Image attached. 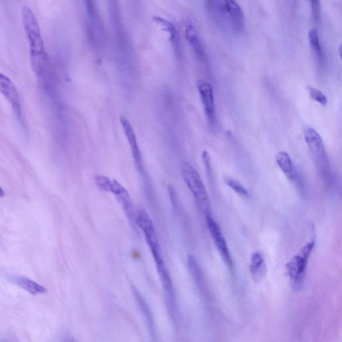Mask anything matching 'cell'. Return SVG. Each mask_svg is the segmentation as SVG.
<instances>
[{
  "mask_svg": "<svg viewBox=\"0 0 342 342\" xmlns=\"http://www.w3.org/2000/svg\"><path fill=\"white\" fill-rule=\"evenodd\" d=\"M308 90V94L310 95L311 98L312 100L316 101V102L319 103L322 106H326L328 103L327 98L325 95L323 94V92H321V91L318 90L317 88H314V87L308 86L307 88Z\"/></svg>",
  "mask_w": 342,
  "mask_h": 342,
  "instance_id": "d6986e66",
  "label": "cell"
},
{
  "mask_svg": "<svg viewBox=\"0 0 342 342\" xmlns=\"http://www.w3.org/2000/svg\"><path fill=\"white\" fill-rule=\"evenodd\" d=\"M4 196V192L2 190V188L0 187V197H2Z\"/></svg>",
  "mask_w": 342,
  "mask_h": 342,
  "instance_id": "7402d4cb",
  "label": "cell"
},
{
  "mask_svg": "<svg viewBox=\"0 0 342 342\" xmlns=\"http://www.w3.org/2000/svg\"><path fill=\"white\" fill-rule=\"evenodd\" d=\"M276 163L281 171L285 174L288 179L299 185L298 172L295 169L290 156L285 151L277 153L275 156Z\"/></svg>",
  "mask_w": 342,
  "mask_h": 342,
  "instance_id": "4fadbf2b",
  "label": "cell"
},
{
  "mask_svg": "<svg viewBox=\"0 0 342 342\" xmlns=\"http://www.w3.org/2000/svg\"><path fill=\"white\" fill-rule=\"evenodd\" d=\"M250 269L251 275L255 282L259 283L263 280L267 275V267L262 253L256 252L253 254L251 257Z\"/></svg>",
  "mask_w": 342,
  "mask_h": 342,
  "instance_id": "7c38bea8",
  "label": "cell"
},
{
  "mask_svg": "<svg viewBox=\"0 0 342 342\" xmlns=\"http://www.w3.org/2000/svg\"><path fill=\"white\" fill-rule=\"evenodd\" d=\"M120 122L122 124V127L123 128V131L126 139H127L128 143H129L130 147H131L132 154L134 161L137 168L142 169V157L141 151H140L139 145H138L137 135L135 132V130L131 124L130 123L129 120L128 118L124 115L120 116Z\"/></svg>",
  "mask_w": 342,
  "mask_h": 342,
  "instance_id": "8fae6325",
  "label": "cell"
},
{
  "mask_svg": "<svg viewBox=\"0 0 342 342\" xmlns=\"http://www.w3.org/2000/svg\"><path fill=\"white\" fill-rule=\"evenodd\" d=\"M304 139L314 159L317 168L323 176H328L330 172L329 161L323 140L315 128L306 126L304 131Z\"/></svg>",
  "mask_w": 342,
  "mask_h": 342,
  "instance_id": "8992f818",
  "label": "cell"
},
{
  "mask_svg": "<svg viewBox=\"0 0 342 342\" xmlns=\"http://www.w3.org/2000/svg\"><path fill=\"white\" fill-rule=\"evenodd\" d=\"M133 291L134 295H135L136 299H137L140 308L141 309L142 312H143L144 316L145 317L146 320H147L149 327L152 329L153 328V320L151 310H149V307H148L147 304H146L145 301L144 300L143 297L140 295L138 291L136 290L135 288L133 289Z\"/></svg>",
  "mask_w": 342,
  "mask_h": 342,
  "instance_id": "e0dca14e",
  "label": "cell"
},
{
  "mask_svg": "<svg viewBox=\"0 0 342 342\" xmlns=\"http://www.w3.org/2000/svg\"><path fill=\"white\" fill-rule=\"evenodd\" d=\"M182 175L186 185L192 192L200 211L205 215H211L209 195L199 172L192 165L184 163L182 165Z\"/></svg>",
  "mask_w": 342,
  "mask_h": 342,
  "instance_id": "3957f363",
  "label": "cell"
},
{
  "mask_svg": "<svg viewBox=\"0 0 342 342\" xmlns=\"http://www.w3.org/2000/svg\"><path fill=\"white\" fill-rule=\"evenodd\" d=\"M309 42H310L311 48L315 56L319 63L322 65L325 61V56H324V50L321 45L320 37L318 31L316 29H312L310 30L308 34Z\"/></svg>",
  "mask_w": 342,
  "mask_h": 342,
  "instance_id": "9a60e30c",
  "label": "cell"
},
{
  "mask_svg": "<svg viewBox=\"0 0 342 342\" xmlns=\"http://www.w3.org/2000/svg\"><path fill=\"white\" fill-rule=\"evenodd\" d=\"M210 17L218 26L234 34L244 30L245 17L236 0H206Z\"/></svg>",
  "mask_w": 342,
  "mask_h": 342,
  "instance_id": "6da1fadb",
  "label": "cell"
},
{
  "mask_svg": "<svg viewBox=\"0 0 342 342\" xmlns=\"http://www.w3.org/2000/svg\"><path fill=\"white\" fill-rule=\"evenodd\" d=\"M86 3L87 8L90 12H92L93 9L92 0H86Z\"/></svg>",
  "mask_w": 342,
  "mask_h": 342,
  "instance_id": "44dd1931",
  "label": "cell"
},
{
  "mask_svg": "<svg viewBox=\"0 0 342 342\" xmlns=\"http://www.w3.org/2000/svg\"><path fill=\"white\" fill-rule=\"evenodd\" d=\"M0 92L7 99L19 119H21L20 98L16 87L6 76L0 73Z\"/></svg>",
  "mask_w": 342,
  "mask_h": 342,
  "instance_id": "9c48e42d",
  "label": "cell"
},
{
  "mask_svg": "<svg viewBox=\"0 0 342 342\" xmlns=\"http://www.w3.org/2000/svg\"><path fill=\"white\" fill-rule=\"evenodd\" d=\"M225 182L227 186L232 188V189L234 190L236 193H238L239 195L242 196V197L244 198H248L250 197V194H249L248 190L243 186V184L241 183V182L238 181V180L233 179V178H225Z\"/></svg>",
  "mask_w": 342,
  "mask_h": 342,
  "instance_id": "ac0fdd59",
  "label": "cell"
},
{
  "mask_svg": "<svg viewBox=\"0 0 342 342\" xmlns=\"http://www.w3.org/2000/svg\"><path fill=\"white\" fill-rule=\"evenodd\" d=\"M21 15L23 26L30 46L31 57L46 54L44 40L36 15L27 6L23 7Z\"/></svg>",
  "mask_w": 342,
  "mask_h": 342,
  "instance_id": "5b68a950",
  "label": "cell"
},
{
  "mask_svg": "<svg viewBox=\"0 0 342 342\" xmlns=\"http://www.w3.org/2000/svg\"><path fill=\"white\" fill-rule=\"evenodd\" d=\"M197 88L207 120L210 124H215L216 120V110L213 88L209 83L205 81H198Z\"/></svg>",
  "mask_w": 342,
  "mask_h": 342,
  "instance_id": "ba28073f",
  "label": "cell"
},
{
  "mask_svg": "<svg viewBox=\"0 0 342 342\" xmlns=\"http://www.w3.org/2000/svg\"><path fill=\"white\" fill-rule=\"evenodd\" d=\"M153 19L158 26L162 28L163 30H164L168 34L169 40H170L171 42L172 43V46L175 48L176 50H179V34H178L177 28H176L175 25L172 21L161 16H154L153 17Z\"/></svg>",
  "mask_w": 342,
  "mask_h": 342,
  "instance_id": "5bb4252c",
  "label": "cell"
},
{
  "mask_svg": "<svg viewBox=\"0 0 342 342\" xmlns=\"http://www.w3.org/2000/svg\"><path fill=\"white\" fill-rule=\"evenodd\" d=\"M16 283L19 287L28 291L31 294L36 295L38 293H45L47 291L45 287L39 285L38 283L31 280L28 278L24 277L17 278Z\"/></svg>",
  "mask_w": 342,
  "mask_h": 342,
  "instance_id": "2e32d148",
  "label": "cell"
},
{
  "mask_svg": "<svg viewBox=\"0 0 342 342\" xmlns=\"http://www.w3.org/2000/svg\"><path fill=\"white\" fill-rule=\"evenodd\" d=\"M205 217L208 229H209L210 234L211 235V238H213L217 250L229 271L231 273H233L234 266H233L232 257H231L226 240H225L222 231H221V227L216 222V221L213 218L211 215H205Z\"/></svg>",
  "mask_w": 342,
  "mask_h": 342,
  "instance_id": "52a82bcc",
  "label": "cell"
},
{
  "mask_svg": "<svg viewBox=\"0 0 342 342\" xmlns=\"http://www.w3.org/2000/svg\"><path fill=\"white\" fill-rule=\"evenodd\" d=\"M136 222L145 234L147 244L149 245L155 263H156L161 282L162 283L170 282L171 281V276L169 275L168 270L165 265L164 259L163 258L157 233L155 231L152 221H151L147 212L143 211V210H140L137 215Z\"/></svg>",
  "mask_w": 342,
  "mask_h": 342,
  "instance_id": "7a4b0ae2",
  "label": "cell"
},
{
  "mask_svg": "<svg viewBox=\"0 0 342 342\" xmlns=\"http://www.w3.org/2000/svg\"><path fill=\"white\" fill-rule=\"evenodd\" d=\"M315 244L316 241L314 240L308 242L287 263V273L290 279L291 288L294 291L300 290L304 285L309 258Z\"/></svg>",
  "mask_w": 342,
  "mask_h": 342,
  "instance_id": "277c9868",
  "label": "cell"
},
{
  "mask_svg": "<svg viewBox=\"0 0 342 342\" xmlns=\"http://www.w3.org/2000/svg\"><path fill=\"white\" fill-rule=\"evenodd\" d=\"M112 2L115 3L116 0H111Z\"/></svg>",
  "mask_w": 342,
  "mask_h": 342,
  "instance_id": "603a6c76",
  "label": "cell"
},
{
  "mask_svg": "<svg viewBox=\"0 0 342 342\" xmlns=\"http://www.w3.org/2000/svg\"><path fill=\"white\" fill-rule=\"evenodd\" d=\"M313 18L316 22H319L321 19V3L320 0H310Z\"/></svg>",
  "mask_w": 342,
  "mask_h": 342,
  "instance_id": "ffe728a7",
  "label": "cell"
},
{
  "mask_svg": "<svg viewBox=\"0 0 342 342\" xmlns=\"http://www.w3.org/2000/svg\"><path fill=\"white\" fill-rule=\"evenodd\" d=\"M184 34H185L186 40L192 50H193L196 57L200 62H205L207 57L205 47L195 24L190 19H187L186 21L185 25H184Z\"/></svg>",
  "mask_w": 342,
  "mask_h": 342,
  "instance_id": "30bf717a",
  "label": "cell"
}]
</instances>
